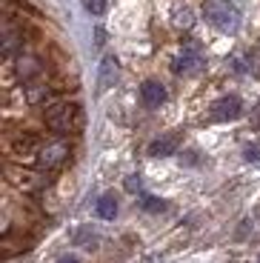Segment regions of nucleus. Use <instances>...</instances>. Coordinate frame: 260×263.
<instances>
[{
  "mask_svg": "<svg viewBox=\"0 0 260 263\" xmlns=\"http://www.w3.org/2000/svg\"><path fill=\"white\" fill-rule=\"evenodd\" d=\"M40 120L46 123V129L52 132V135L75 140L80 135V129H83V109H80L78 100L60 98L40 112Z\"/></svg>",
  "mask_w": 260,
  "mask_h": 263,
  "instance_id": "1",
  "label": "nucleus"
},
{
  "mask_svg": "<svg viewBox=\"0 0 260 263\" xmlns=\"http://www.w3.org/2000/svg\"><path fill=\"white\" fill-rule=\"evenodd\" d=\"M3 175H6V183H12L14 189L26 192V195H40V192H46L49 183H52V178H54V175L38 169V166H23V163L14 166L12 160H6Z\"/></svg>",
  "mask_w": 260,
  "mask_h": 263,
  "instance_id": "2",
  "label": "nucleus"
},
{
  "mask_svg": "<svg viewBox=\"0 0 260 263\" xmlns=\"http://www.w3.org/2000/svg\"><path fill=\"white\" fill-rule=\"evenodd\" d=\"M69 160H72V140H69V138H58V135H54V138H49L43 143V149L38 152V158H34L32 166L49 172V175H58Z\"/></svg>",
  "mask_w": 260,
  "mask_h": 263,
  "instance_id": "3",
  "label": "nucleus"
},
{
  "mask_svg": "<svg viewBox=\"0 0 260 263\" xmlns=\"http://www.w3.org/2000/svg\"><path fill=\"white\" fill-rule=\"evenodd\" d=\"M203 14L212 26L223 29V32H234L237 23H240V12L232 6V3H206L203 6Z\"/></svg>",
  "mask_w": 260,
  "mask_h": 263,
  "instance_id": "4",
  "label": "nucleus"
},
{
  "mask_svg": "<svg viewBox=\"0 0 260 263\" xmlns=\"http://www.w3.org/2000/svg\"><path fill=\"white\" fill-rule=\"evenodd\" d=\"M240 112H243V103H240V98L237 95H226V98H220V100H215L212 103V120H234V118H240Z\"/></svg>",
  "mask_w": 260,
  "mask_h": 263,
  "instance_id": "5",
  "label": "nucleus"
},
{
  "mask_svg": "<svg viewBox=\"0 0 260 263\" xmlns=\"http://www.w3.org/2000/svg\"><path fill=\"white\" fill-rule=\"evenodd\" d=\"M140 100H143L146 109H157V106L166 103V89L160 86V80H146L140 86Z\"/></svg>",
  "mask_w": 260,
  "mask_h": 263,
  "instance_id": "6",
  "label": "nucleus"
},
{
  "mask_svg": "<svg viewBox=\"0 0 260 263\" xmlns=\"http://www.w3.org/2000/svg\"><path fill=\"white\" fill-rule=\"evenodd\" d=\"M200 66H203L200 52H197L195 46H189V49H183V54L175 60V66H172V69H175V72H197Z\"/></svg>",
  "mask_w": 260,
  "mask_h": 263,
  "instance_id": "7",
  "label": "nucleus"
},
{
  "mask_svg": "<svg viewBox=\"0 0 260 263\" xmlns=\"http://www.w3.org/2000/svg\"><path fill=\"white\" fill-rule=\"evenodd\" d=\"M177 143H180V138H177V135L157 138L155 143L149 146V155H152V158H169V155H175V152H177Z\"/></svg>",
  "mask_w": 260,
  "mask_h": 263,
  "instance_id": "8",
  "label": "nucleus"
},
{
  "mask_svg": "<svg viewBox=\"0 0 260 263\" xmlns=\"http://www.w3.org/2000/svg\"><path fill=\"white\" fill-rule=\"evenodd\" d=\"M117 80V60L115 58H103V63H100V86H112Z\"/></svg>",
  "mask_w": 260,
  "mask_h": 263,
  "instance_id": "9",
  "label": "nucleus"
},
{
  "mask_svg": "<svg viewBox=\"0 0 260 263\" xmlns=\"http://www.w3.org/2000/svg\"><path fill=\"white\" fill-rule=\"evenodd\" d=\"M98 215L103 217V220H112V217L117 215V200H115V195H100V197H98Z\"/></svg>",
  "mask_w": 260,
  "mask_h": 263,
  "instance_id": "10",
  "label": "nucleus"
},
{
  "mask_svg": "<svg viewBox=\"0 0 260 263\" xmlns=\"http://www.w3.org/2000/svg\"><path fill=\"white\" fill-rule=\"evenodd\" d=\"M72 240H75L78 246H95V243H98V240H95V232H91V229H86V226H83V229H78V232H75V237H72Z\"/></svg>",
  "mask_w": 260,
  "mask_h": 263,
  "instance_id": "11",
  "label": "nucleus"
},
{
  "mask_svg": "<svg viewBox=\"0 0 260 263\" xmlns=\"http://www.w3.org/2000/svg\"><path fill=\"white\" fill-rule=\"evenodd\" d=\"M83 6H86V12H89V14L98 17V14L106 12V0H83Z\"/></svg>",
  "mask_w": 260,
  "mask_h": 263,
  "instance_id": "12",
  "label": "nucleus"
},
{
  "mask_svg": "<svg viewBox=\"0 0 260 263\" xmlns=\"http://www.w3.org/2000/svg\"><path fill=\"white\" fill-rule=\"evenodd\" d=\"M143 209L146 212H163V209H166V203L157 200V197H143Z\"/></svg>",
  "mask_w": 260,
  "mask_h": 263,
  "instance_id": "13",
  "label": "nucleus"
},
{
  "mask_svg": "<svg viewBox=\"0 0 260 263\" xmlns=\"http://www.w3.org/2000/svg\"><path fill=\"white\" fill-rule=\"evenodd\" d=\"M126 189L137 192V189H140V178H129V180H126Z\"/></svg>",
  "mask_w": 260,
  "mask_h": 263,
  "instance_id": "14",
  "label": "nucleus"
},
{
  "mask_svg": "<svg viewBox=\"0 0 260 263\" xmlns=\"http://www.w3.org/2000/svg\"><path fill=\"white\" fill-rule=\"evenodd\" d=\"M260 158V152L257 149H252V146H249V149H246V160H257Z\"/></svg>",
  "mask_w": 260,
  "mask_h": 263,
  "instance_id": "15",
  "label": "nucleus"
},
{
  "mask_svg": "<svg viewBox=\"0 0 260 263\" xmlns=\"http://www.w3.org/2000/svg\"><path fill=\"white\" fill-rule=\"evenodd\" d=\"M58 263H80V260H78V257H75V255H66V257H60Z\"/></svg>",
  "mask_w": 260,
  "mask_h": 263,
  "instance_id": "16",
  "label": "nucleus"
}]
</instances>
